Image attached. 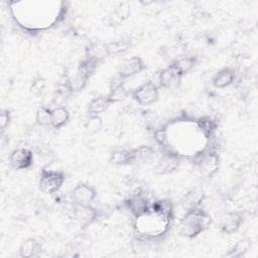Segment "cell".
<instances>
[{
  "instance_id": "4316f807",
  "label": "cell",
  "mask_w": 258,
  "mask_h": 258,
  "mask_svg": "<svg viewBox=\"0 0 258 258\" xmlns=\"http://www.w3.org/2000/svg\"><path fill=\"white\" fill-rule=\"evenodd\" d=\"M154 138L159 144H164L165 141H166V132L163 129H160V130L155 132V137Z\"/></svg>"
},
{
  "instance_id": "484cf974",
  "label": "cell",
  "mask_w": 258,
  "mask_h": 258,
  "mask_svg": "<svg viewBox=\"0 0 258 258\" xmlns=\"http://www.w3.org/2000/svg\"><path fill=\"white\" fill-rule=\"evenodd\" d=\"M11 121V113L9 110L4 109L1 111L0 114V127H1V131H5L6 128L9 126Z\"/></svg>"
},
{
  "instance_id": "9a60e30c",
  "label": "cell",
  "mask_w": 258,
  "mask_h": 258,
  "mask_svg": "<svg viewBox=\"0 0 258 258\" xmlns=\"http://www.w3.org/2000/svg\"><path fill=\"white\" fill-rule=\"evenodd\" d=\"M70 119V112L67 108L59 106L51 110V125L53 128L58 129L67 124Z\"/></svg>"
},
{
  "instance_id": "603a6c76",
  "label": "cell",
  "mask_w": 258,
  "mask_h": 258,
  "mask_svg": "<svg viewBox=\"0 0 258 258\" xmlns=\"http://www.w3.org/2000/svg\"><path fill=\"white\" fill-rule=\"evenodd\" d=\"M103 127V120L100 115H90L85 123V129L89 134L99 132Z\"/></svg>"
},
{
  "instance_id": "52a82bcc",
  "label": "cell",
  "mask_w": 258,
  "mask_h": 258,
  "mask_svg": "<svg viewBox=\"0 0 258 258\" xmlns=\"http://www.w3.org/2000/svg\"><path fill=\"white\" fill-rule=\"evenodd\" d=\"M242 222L243 215L241 212H227L220 219V229L225 234H232L240 228Z\"/></svg>"
},
{
  "instance_id": "ba28073f",
  "label": "cell",
  "mask_w": 258,
  "mask_h": 258,
  "mask_svg": "<svg viewBox=\"0 0 258 258\" xmlns=\"http://www.w3.org/2000/svg\"><path fill=\"white\" fill-rule=\"evenodd\" d=\"M98 212L90 205L74 204L72 209V217L81 225H89L96 220Z\"/></svg>"
},
{
  "instance_id": "cb8c5ba5",
  "label": "cell",
  "mask_w": 258,
  "mask_h": 258,
  "mask_svg": "<svg viewBox=\"0 0 258 258\" xmlns=\"http://www.w3.org/2000/svg\"><path fill=\"white\" fill-rule=\"evenodd\" d=\"M46 87V81L45 79H43L42 77H37L36 79H34L29 87V92L35 96V97H39L42 95V93L44 92Z\"/></svg>"
},
{
  "instance_id": "44dd1931",
  "label": "cell",
  "mask_w": 258,
  "mask_h": 258,
  "mask_svg": "<svg viewBox=\"0 0 258 258\" xmlns=\"http://www.w3.org/2000/svg\"><path fill=\"white\" fill-rule=\"evenodd\" d=\"M196 57L195 56H181L177 59H175L172 64L177 70L179 75L182 77L186 73H188L196 64Z\"/></svg>"
},
{
  "instance_id": "5b68a950",
  "label": "cell",
  "mask_w": 258,
  "mask_h": 258,
  "mask_svg": "<svg viewBox=\"0 0 258 258\" xmlns=\"http://www.w3.org/2000/svg\"><path fill=\"white\" fill-rule=\"evenodd\" d=\"M145 69V64L141 57L132 56L122 62L118 70V78L120 80H126L135 75L140 74Z\"/></svg>"
},
{
  "instance_id": "3957f363",
  "label": "cell",
  "mask_w": 258,
  "mask_h": 258,
  "mask_svg": "<svg viewBox=\"0 0 258 258\" xmlns=\"http://www.w3.org/2000/svg\"><path fill=\"white\" fill-rule=\"evenodd\" d=\"M158 87L151 81L142 84L132 92V98L142 106H148L155 103L158 100Z\"/></svg>"
},
{
  "instance_id": "30bf717a",
  "label": "cell",
  "mask_w": 258,
  "mask_h": 258,
  "mask_svg": "<svg viewBox=\"0 0 258 258\" xmlns=\"http://www.w3.org/2000/svg\"><path fill=\"white\" fill-rule=\"evenodd\" d=\"M181 76L171 63L167 68L163 69L158 75L159 86L162 88H172L177 86L180 81Z\"/></svg>"
},
{
  "instance_id": "7a4b0ae2",
  "label": "cell",
  "mask_w": 258,
  "mask_h": 258,
  "mask_svg": "<svg viewBox=\"0 0 258 258\" xmlns=\"http://www.w3.org/2000/svg\"><path fill=\"white\" fill-rule=\"evenodd\" d=\"M64 181V175L59 171L42 170L39 178V189L46 195L58 191Z\"/></svg>"
},
{
  "instance_id": "8992f818",
  "label": "cell",
  "mask_w": 258,
  "mask_h": 258,
  "mask_svg": "<svg viewBox=\"0 0 258 258\" xmlns=\"http://www.w3.org/2000/svg\"><path fill=\"white\" fill-rule=\"evenodd\" d=\"M33 155L27 148L14 149L9 155V163L15 169H26L32 164Z\"/></svg>"
},
{
  "instance_id": "277c9868",
  "label": "cell",
  "mask_w": 258,
  "mask_h": 258,
  "mask_svg": "<svg viewBox=\"0 0 258 258\" xmlns=\"http://www.w3.org/2000/svg\"><path fill=\"white\" fill-rule=\"evenodd\" d=\"M97 197L94 186L87 183H78L71 191V198L74 204L90 205Z\"/></svg>"
},
{
  "instance_id": "2e32d148",
  "label": "cell",
  "mask_w": 258,
  "mask_h": 258,
  "mask_svg": "<svg viewBox=\"0 0 258 258\" xmlns=\"http://www.w3.org/2000/svg\"><path fill=\"white\" fill-rule=\"evenodd\" d=\"M128 95H129V91L126 89V87L122 83V80H120L118 83H115L111 87L107 97L111 102V104H114V103L123 101Z\"/></svg>"
},
{
  "instance_id": "d4e9b609",
  "label": "cell",
  "mask_w": 258,
  "mask_h": 258,
  "mask_svg": "<svg viewBox=\"0 0 258 258\" xmlns=\"http://www.w3.org/2000/svg\"><path fill=\"white\" fill-rule=\"evenodd\" d=\"M248 248H249V242L247 240H241L230 250L227 256H230V257L243 256L244 253L248 250Z\"/></svg>"
},
{
  "instance_id": "ac0fdd59",
  "label": "cell",
  "mask_w": 258,
  "mask_h": 258,
  "mask_svg": "<svg viewBox=\"0 0 258 258\" xmlns=\"http://www.w3.org/2000/svg\"><path fill=\"white\" fill-rule=\"evenodd\" d=\"M130 15V7L126 3L120 4L109 16V23L111 25H120Z\"/></svg>"
},
{
  "instance_id": "7c38bea8",
  "label": "cell",
  "mask_w": 258,
  "mask_h": 258,
  "mask_svg": "<svg viewBox=\"0 0 258 258\" xmlns=\"http://www.w3.org/2000/svg\"><path fill=\"white\" fill-rule=\"evenodd\" d=\"M41 244L34 238L24 240L19 247V255L23 258L35 257L40 253Z\"/></svg>"
},
{
  "instance_id": "ffe728a7",
  "label": "cell",
  "mask_w": 258,
  "mask_h": 258,
  "mask_svg": "<svg viewBox=\"0 0 258 258\" xmlns=\"http://www.w3.org/2000/svg\"><path fill=\"white\" fill-rule=\"evenodd\" d=\"M130 46H131L130 41L125 40V39H120V40L105 43L107 55H116V54L122 53V52L128 50L130 48Z\"/></svg>"
},
{
  "instance_id": "6da1fadb",
  "label": "cell",
  "mask_w": 258,
  "mask_h": 258,
  "mask_svg": "<svg viewBox=\"0 0 258 258\" xmlns=\"http://www.w3.org/2000/svg\"><path fill=\"white\" fill-rule=\"evenodd\" d=\"M210 222L209 215L199 208L187 211L180 222V234L188 238H194L205 231Z\"/></svg>"
},
{
  "instance_id": "d6986e66",
  "label": "cell",
  "mask_w": 258,
  "mask_h": 258,
  "mask_svg": "<svg viewBox=\"0 0 258 258\" xmlns=\"http://www.w3.org/2000/svg\"><path fill=\"white\" fill-rule=\"evenodd\" d=\"M203 200V191L201 190H191L183 197L181 200V206L185 212L197 209Z\"/></svg>"
},
{
  "instance_id": "9c48e42d",
  "label": "cell",
  "mask_w": 258,
  "mask_h": 258,
  "mask_svg": "<svg viewBox=\"0 0 258 258\" xmlns=\"http://www.w3.org/2000/svg\"><path fill=\"white\" fill-rule=\"evenodd\" d=\"M179 164V158L175 153L172 152H166L164 153L160 159L158 160L156 166H155V171L158 174H165L172 172L177 168Z\"/></svg>"
},
{
  "instance_id": "5bb4252c",
  "label": "cell",
  "mask_w": 258,
  "mask_h": 258,
  "mask_svg": "<svg viewBox=\"0 0 258 258\" xmlns=\"http://www.w3.org/2000/svg\"><path fill=\"white\" fill-rule=\"evenodd\" d=\"M126 206L128 208V210L134 214L136 217H141L142 215H144L148 209V205L145 199L139 197V196H135L130 198L127 202H126Z\"/></svg>"
},
{
  "instance_id": "8fae6325",
  "label": "cell",
  "mask_w": 258,
  "mask_h": 258,
  "mask_svg": "<svg viewBox=\"0 0 258 258\" xmlns=\"http://www.w3.org/2000/svg\"><path fill=\"white\" fill-rule=\"evenodd\" d=\"M235 72L230 68H224L215 74L212 83L217 89H225L231 86L235 81Z\"/></svg>"
},
{
  "instance_id": "4fadbf2b",
  "label": "cell",
  "mask_w": 258,
  "mask_h": 258,
  "mask_svg": "<svg viewBox=\"0 0 258 258\" xmlns=\"http://www.w3.org/2000/svg\"><path fill=\"white\" fill-rule=\"evenodd\" d=\"M110 162L115 165H123L128 164L135 160V149H117L111 152L110 154Z\"/></svg>"
},
{
  "instance_id": "7402d4cb",
  "label": "cell",
  "mask_w": 258,
  "mask_h": 258,
  "mask_svg": "<svg viewBox=\"0 0 258 258\" xmlns=\"http://www.w3.org/2000/svg\"><path fill=\"white\" fill-rule=\"evenodd\" d=\"M35 121L39 126L51 125V110L45 106L38 107L35 113Z\"/></svg>"
},
{
  "instance_id": "e0dca14e",
  "label": "cell",
  "mask_w": 258,
  "mask_h": 258,
  "mask_svg": "<svg viewBox=\"0 0 258 258\" xmlns=\"http://www.w3.org/2000/svg\"><path fill=\"white\" fill-rule=\"evenodd\" d=\"M111 105L107 96H99L94 98L88 105V112L90 115H100Z\"/></svg>"
}]
</instances>
